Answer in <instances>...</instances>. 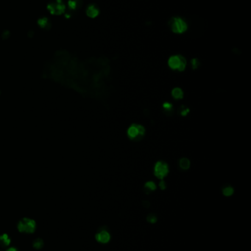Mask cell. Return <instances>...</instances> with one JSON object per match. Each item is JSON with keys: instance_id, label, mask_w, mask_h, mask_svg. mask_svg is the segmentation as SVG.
I'll use <instances>...</instances> for the list:
<instances>
[{"instance_id": "obj_1", "label": "cell", "mask_w": 251, "mask_h": 251, "mask_svg": "<svg viewBox=\"0 0 251 251\" xmlns=\"http://www.w3.org/2000/svg\"><path fill=\"white\" fill-rule=\"evenodd\" d=\"M36 224L33 220L29 218H23L18 223V229L20 232L33 233L35 230Z\"/></svg>"}, {"instance_id": "obj_5", "label": "cell", "mask_w": 251, "mask_h": 251, "mask_svg": "<svg viewBox=\"0 0 251 251\" xmlns=\"http://www.w3.org/2000/svg\"><path fill=\"white\" fill-rule=\"evenodd\" d=\"M65 5L61 0H56L48 5V9L52 14L59 15L64 12Z\"/></svg>"}, {"instance_id": "obj_12", "label": "cell", "mask_w": 251, "mask_h": 251, "mask_svg": "<svg viewBox=\"0 0 251 251\" xmlns=\"http://www.w3.org/2000/svg\"><path fill=\"white\" fill-rule=\"evenodd\" d=\"M38 24H39V26L41 27V28L46 29V28H49V26H50V21H49L48 18H41L38 20Z\"/></svg>"}, {"instance_id": "obj_20", "label": "cell", "mask_w": 251, "mask_h": 251, "mask_svg": "<svg viewBox=\"0 0 251 251\" xmlns=\"http://www.w3.org/2000/svg\"><path fill=\"white\" fill-rule=\"evenodd\" d=\"M160 187H161V190H164V189L166 188V184H165V182H163V181H162V182H161Z\"/></svg>"}, {"instance_id": "obj_16", "label": "cell", "mask_w": 251, "mask_h": 251, "mask_svg": "<svg viewBox=\"0 0 251 251\" xmlns=\"http://www.w3.org/2000/svg\"><path fill=\"white\" fill-rule=\"evenodd\" d=\"M145 187L146 189H147V190H149L150 191H152L156 190V184H155V183H153L152 182H149L147 183H146Z\"/></svg>"}, {"instance_id": "obj_8", "label": "cell", "mask_w": 251, "mask_h": 251, "mask_svg": "<svg viewBox=\"0 0 251 251\" xmlns=\"http://www.w3.org/2000/svg\"><path fill=\"white\" fill-rule=\"evenodd\" d=\"M127 134L128 136L132 139H135L137 137H139V131H138L137 125H133L130 127L128 131H127Z\"/></svg>"}, {"instance_id": "obj_13", "label": "cell", "mask_w": 251, "mask_h": 251, "mask_svg": "<svg viewBox=\"0 0 251 251\" xmlns=\"http://www.w3.org/2000/svg\"><path fill=\"white\" fill-rule=\"evenodd\" d=\"M180 167L182 169L186 170L190 167V161L186 158H183L180 160Z\"/></svg>"}, {"instance_id": "obj_18", "label": "cell", "mask_w": 251, "mask_h": 251, "mask_svg": "<svg viewBox=\"0 0 251 251\" xmlns=\"http://www.w3.org/2000/svg\"><path fill=\"white\" fill-rule=\"evenodd\" d=\"M147 220H148V222H150L151 223H154L156 222L157 218H156V217L154 215V214H150V215L147 217Z\"/></svg>"}, {"instance_id": "obj_4", "label": "cell", "mask_w": 251, "mask_h": 251, "mask_svg": "<svg viewBox=\"0 0 251 251\" xmlns=\"http://www.w3.org/2000/svg\"><path fill=\"white\" fill-rule=\"evenodd\" d=\"M155 175H156L158 178L162 179L167 175L169 173V167L167 163L164 161H158L155 166Z\"/></svg>"}, {"instance_id": "obj_17", "label": "cell", "mask_w": 251, "mask_h": 251, "mask_svg": "<svg viewBox=\"0 0 251 251\" xmlns=\"http://www.w3.org/2000/svg\"><path fill=\"white\" fill-rule=\"evenodd\" d=\"M137 129H138V131H139V135L140 137H142L144 135V133H145V129L144 128L143 126H141V125H137Z\"/></svg>"}, {"instance_id": "obj_21", "label": "cell", "mask_w": 251, "mask_h": 251, "mask_svg": "<svg viewBox=\"0 0 251 251\" xmlns=\"http://www.w3.org/2000/svg\"><path fill=\"white\" fill-rule=\"evenodd\" d=\"M7 251H17V250L15 248H10Z\"/></svg>"}, {"instance_id": "obj_14", "label": "cell", "mask_w": 251, "mask_h": 251, "mask_svg": "<svg viewBox=\"0 0 251 251\" xmlns=\"http://www.w3.org/2000/svg\"><path fill=\"white\" fill-rule=\"evenodd\" d=\"M33 246L36 249H41L44 246V241L42 239L37 238L33 242Z\"/></svg>"}, {"instance_id": "obj_7", "label": "cell", "mask_w": 251, "mask_h": 251, "mask_svg": "<svg viewBox=\"0 0 251 251\" xmlns=\"http://www.w3.org/2000/svg\"><path fill=\"white\" fill-rule=\"evenodd\" d=\"M86 13L91 18H95L99 15V9L95 5H89L87 8Z\"/></svg>"}, {"instance_id": "obj_15", "label": "cell", "mask_w": 251, "mask_h": 251, "mask_svg": "<svg viewBox=\"0 0 251 251\" xmlns=\"http://www.w3.org/2000/svg\"><path fill=\"white\" fill-rule=\"evenodd\" d=\"M233 193V190L232 187H227L223 190V194H224L225 196H230Z\"/></svg>"}, {"instance_id": "obj_3", "label": "cell", "mask_w": 251, "mask_h": 251, "mask_svg": "<svg viewBox=\"0 0 251 251\" xmlns=\"http://www.w3.org/2000/svg\"><path fill=\"white\" fill-rule=\"evenodd\" d=\"M169 65L172 69H177L178 71H184L186 68V61L184 57L180 55L172 56L169 59Z\"/></svg>"}, {"instance_id": "obj_19", "label": "cell", "mask_w": 251, "mask_h": 251, "mask_svg": "<svg viewBox=\"0 0 251 251\" xmlns=\"http://www.w3.org/2000/svg\"><path fill=\"white\" fill-rule=\"evenodd\" d=\"M163 108H164L165 110H170L172 108V105L170 104H169V103H165L164 104H163Z\"/></svg>"}, {"instance_id": "obj_6", "label": "cell", "mask_w": 251, "mask_h": 251, "mask_svg": "<svg viewBox=\"0 0 251 251\" xmlns=\"http://www.w3.org/2000/svg\"><path fill=\"white\" fill-rule=\"evenodd\" d=\"M110 234L105 231H103L96 235V239L102 243H107L110 240Z\"/></svg>"}, {"instance_id": "obj_11", "label": "cell", "mask_w": 251, "mask_h": 251, "mask_svg": "<svg viewBox=\"0 0 251 251\" xmlns=\"http://www.w3.org/2000/svg\"><path fill=\"white\" fill-rule=\"evenodd\" d=\"M172 96L175 98V99H182L183 95H184V93H183L181 89L176 88L174 89L173 90H172Z\"/></svg>"}, {"instance_id": "obj_9", "label": "cell", "mask_w": 251, "mask_h": 251, "mask_svg": "<svg viewBox=\"0 0 251 251\" xmlns=\"http://www.w3.org/2000/svg\"><path fill=\"white\" fill-rule=\"evenodd\" d=\"M10 239L9 237H8V234H4L0 236V245L2 247H7L10 244Z\"/></svg>"}, {"instance_id": "obj_10", "label": "cell", "mask_w": 251, "mask_h": 251, "mask_svg": "<svg viewBox=\"0 0 251 251\" xmlns=\"http://www.w3.org/2000/svg\"><path fill=\"white\" fill-rule=\"evenodd\" d=\"M82 5V0H69V6L71 10L78 9Z\"/></svg>"}, {"instance_id": "obj_2", "label": "cell", "mask_w": 251, "mask_h": 251, "mask_svg": "<svg viewBox=\"0 0 251 251\" xmlns=\"http://www.w3.org/2000/svg\"><path fill=\"white\" fill-rule=\"evenodd\" d=\"M170 27L175 33H184L187 29V24L184 19L181 18H173L170 22Z\"/></svg>"}]
</instances>
